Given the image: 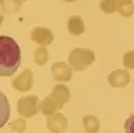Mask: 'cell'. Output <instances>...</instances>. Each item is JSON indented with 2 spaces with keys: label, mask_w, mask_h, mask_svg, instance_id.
Segmentation results:
<instances>
[{
  "label": "cell",
  "mask_w": 134,
  "mask_h": 133,
  "mask_svg": "<svg viewBox=\"0 0 134 133\" xmlns=\"http://www.w3.org/2000/svg\"><path fill=\"white\" fill-rule=\"evenodd\" d=\"M32 83H34V75L31 70L29 69L23 70V72L20 75L12 80L13 88L20 92H25L30 90V88L32 87Z\"/></svg>",
  "instance_id": "cell-5"
},
{
  "label": "cell",
  "mask_w": 134,
  "mask_h": 133,
  "mask_svg": "<svg viewBox=\"0 0 134 133\" xmlns=\"http://www.w3.org/2000/svg\"><path fill=\"white\" fill-rule=\"evenodd\" d=\"M4 4V0H0V5H3Z\"/></svg>",
  "instance_id": "cell-20"
},
{
  "label": "cell",
  "mask_w": 134,
  "mask_h": 133,
  "mask_svg": "<svg viewBox=\"0 0 134 133\" xmlns=\"http://www.w3.org/2000/svg\"><path fill=\"white\" fill-rule=\"evenodd\" d=\"M83 127L87 133H97L100 128V123L98 118L92 114L85 115L83 117Z\"/></svg>",
  "instance_id": "cell-12"
},
{
  "label": "cell",
  "mask_w": 134,
  "mask_h": 133,
  "mask_svg": "<svg viewBox=\"0 0 134 133\" xmlns=\"http://www.w3.org/2000/svg\"><path fill=\"white\" fill-rule=\"evenodd\" d=\"M51 73L58 82H68L72 77V67L64 62H55L51 65Z\"/></svg>",
  "instance_id": "cell-6"
},
{
  "label": "cell",
  "mask_w": 134,
  "mask_h": 133,
  "mask_svg": "<svg viewBox=\"0 0 134 133\" xmlns=\"http://www.w3.org/2000/svg\"><path fill=\"white\" fill-rule=\"evenodd\" d=\"M30 38L37 44H39L41 46H46V45H48L52 42L53 35H52L50 29H48L46 27L38 26V27H35L31 30Z\"/></svg>",
  "instance_id": "cell-8"
},
{
  "label": "cell",
  "mask_w": 134,
  "mask_h": 133,
  "mask_svg": "<svg viewBox=\"0 0 134 133\" xmlns=\"http://www.w3.org/2000/svg\"><path fill=\"white\" fill-rule=\"evenodd\" d=\"M124 66L127 68H134V51H128L122 58Z\"/></svg>",
  "instance_id": "cell-17"
},
{
  "label": "cell",
  "mask_w": 134,
  "mask_h": 133,
  "mask_svg": "<svg viewBox=\"0 0 134 133\" xmlns=\"http://www.w3.org/2000/svg\"><path fill=\"white\" fill-rule=\"evenodd\" d=\"M67 28L68 31L74 36L82 35L85 31V24L83 19L80 16H72L68 19L67 23Z\"/></svg>",
  "instance_id": "cell-11"
},
{
  "label": "cell",
  "mask_w": 134,
  "mask_h": 133,
  "mask_svg": "<svg viewBox=\"0 0 134 133\" xmlns=\"http://www.w3.org/2000/svg\"><path fill=\"white\" fill-rule=\"evenodd\" d=\"M70 98V90L67 86L58 84L53 87L51 93L47 95L40 104L39 110L46 116L52 115L57 110L63 108V106Z\"/></svg>",
  "instance_id": "cell-2"
},
{
  "label": "cell",
  "mask_w": 134,
  "mask_h": 133,
  "mask_svg": "<svg viewBox=\"0 0 134 133\" xmlns=\"http://www.w3.org/2000/svg\"><path fill=\"white\" fill-rule=\"evenodd\" d=\"M68 126L67 118L62 113H54L47 116L46 127L51 133H62Z\"/></svg>",
  "instance_id": "cell-7"
},
{
  "label": "cell",
  "mask_w": 134,
  "mask_h": 133,
  "mask_svg": "<svg viewBox=\"0 0 134 133\" xmlns=\"http://www.w3.org/2000/svg\"><path fill=\"white\" fill-rule=\"evenodd\" d=\"M21 64V50L17 42L7 36H0V76L14 75Z\"/></svg>",
  "instance_id": "cell-1"
},
{
  "label": "cell",
  "mask_w": 134,
  "mask_h": 133,
  "mask_svg": "<svg viewBox=\"0 0 134 133\" xmlns=\"http://www.w3.org/2000/svg\"><path fill=\"white\" fill-rule=\"evenodd\" d=\"M117 10L124 17H130L134 13V6L132 0H120Z\"/></svg>",
  "instance_id": "cell-13"
},
{
  "label": "cell",
  "mask_w": 134,
  "mask_h": 133,
  "mask_svg": "<svg viewBox=\"0 0 134 133\" xmlns=\"http://www.w3.org/2000/svg\"><path fill=\"white\" fill-rule=\"evenodd\" d=\"M125 131L126 133H134V113L131 114L125 121Z\"/></svg>",
  "instance_id": "cell-18"
},
{
  "label": "cell",
  "mask_w": 134,
  "mask_h": 133,
  "mask_svg": "<svg viewBox=\"0 0 134 133\" xmlns=\"http://www.w3.org/2000/svg\"><path fill=\"white\" fill-rule=\"evenodd\" d=\"M119 2H120V0H102L99 6L103 12H105L107 14H111V13H114L115 10H117Z\"/></svg>",
  "instance_id": "cell-15"
},
{
  "label": "cell",
  "mask_w": 134,
  "mask_h": 133,
  "mask_svg": "<svg viewBox=\"0 0 134 133\" xmlns=\"http://www.w3.org/2000/svg\"><path fill=\"white\" fill-rule=\"evenodd\" d=\"M18 113L22 117H31L39 111V98L37 95H27L19 98L17 103Z\"/></svg>",
  "instance_id": "cell-4"
},
{
  "label": "cell",
  "mask_w": 134,
  "mask_h": 133,
  "mask_svg": "<svg viewBox=\"0 0 134 133\" xmlns=\"http://www.w3.org/2000/svg\"><path fill=\"white\" fill-rule=\"evenodd\" d=\"M9 128L15 131V132H18V133H23L25 130H26V121L24 118H17V119H14L12 120L9 124H8Z\"/></svg>",
  "instance_id": "cell-16"
},
{
  "label": "cell",
  "mask_w": 134,
  "mask_h": 133,
  "mask_svg": "<svg viewBox=\"0 0 134 133\" xmlns=\"http://www.w3.org/2000/svg\"><path fill=\"white\" fill-rule=\"evenodd\" d=\"M34 60H35V63L38 64L39 66L44 65L48 60V51H47V49L44 46H41L38 49H36L35 54H34Z\"/></svg>",
  "instance_id": "cell-14"
},
{
  "label": "cell",
  "mask_w": 134,
  "mask_h": 133,
  "mask_svg": "<svg viewBox=\"0 0 134 133\" xmlns=\"http://www.w3.org/2000/svg\"><path fill=\"white\" fill-rule=\"evenodd\" d=\"M65 1H67V2H73V1H75V0H65Z\"/></svg>",
  "instance_id": "cell-21"
},
{
  "label": "cell",
  "mask_w": 134,
  "mask_h": 133,
  "mask_svg": "<svg viewBox=\"0 0 134 133\" xmlns=\"http://www.w3.org/2000/svg\"><path fill=\"white\" fill-rule=\"evenodd\" d=\"M17 1H19L21 3V2H24V1H27V0H17Z\"/></svg>",
  "instance_id": "cell-22"
},
{
  "label": "cell",
  "mask_w": 134,
  "mask_h": 133,
  "mask_svg": "<svg viewBox=\"0 0 134 133\" xmlns=\"http://www.w3.org/2000/svg\"><path fill=\"white\" fill-rule=\"evenodd\" d=\"M10 115V106L6 95L0 90V129L4 127Z\"/></svg>",
  "instance_id": "cell-10"
},
{
  "label": "cell",
  "mask_w": 134,
  "mask_h": 133,
  "mask_svg": "<svg viewBox=\"0 0 134 133\" xmlns=\"http://www.w3.org/2000/svg\"><path fill=\"white\" fill-rule=\"evenodd\" d=\"M130 79H131V76H130L129 72L124 69H116L108 75L109 84L112 87H117V88L126 87L129 84Z\"/></svg>",
  "instance_id": "cell-9"
},
{
  "label": "cell",
  "mask_w": 134,
  "mask_h": 133,
  "mask_svg": "<svg viewBox=\"0 0 134 133\" xmlns=\"http://www.w3.org/2000/svg\"><path fill=\"white\" fill-rule=\"evenodd\" d=\"M94 60V52L88 48H74L73 50H71L68 57V62L70 66L76 71L84 70L87 66L92 64Z\"/></svg>",
  "instance_id": "cell-3"
},
{
  "label": "cell",
  "mask_w": 134,
  "mask_h": 133,
  "mask_svg": "<svg viewBox=\"0 0 134 133\" xmlns=\"http://www.w3.org/2000/svg\"><path fill=\"white\" fill-rule=\"evenodd\" d=\"M3 19H4V18H3V16L0 14V25L2 24V22H3Z\"/></svg>",
  "instance_id": "cell-19"
}]
</instances>
